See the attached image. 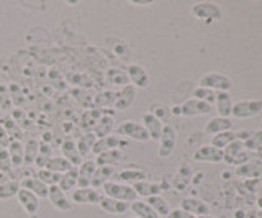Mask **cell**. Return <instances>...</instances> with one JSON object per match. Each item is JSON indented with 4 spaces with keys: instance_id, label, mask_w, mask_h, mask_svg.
Wrapping results in <instances>:
<instances>
[{
    "instance_id": "33",
    "label": "cell",
    "mask_w": 262,
    "mask_h": 218,
    "mask_svg": "<svg viewBox=\"0 0 262 218\" xmlns=\"http://www.w3.org/2000/svg\"><path fill=\"white\" fill-rule=\"evenodd\" d=\"M118 181L121 184H126V185H133L139 181H144V172L139 171V169H123V171L118 172Z\"/></svg>"
},
{
    "instance_id": "34",
    "label": "cell",
    "mask_w": 262,
    "mask_h": 218,
    "mask_svg": "<svg viewBox=\"0 0 262 218\" xmlns=\"http://www.w3.org/2000/svg\"><path fill=\"white\" fill-rule=\"evenodd\" d=\"M7 151H8V156H10L13 167L23 166V144H21V141L12 140L10 144L7 146Z\"/></svg>"
},
{
    "instance_id": "2",
    "label": "cell",
    "mask_w": 262,
    "mask_h": 218,
    "mask_svg": "<svg viewBox=\"0 0 262 218\" xmlns=\"http://www.w3.org/2000/svg\"><path fill=\"white\" fill-rule=\"evenodd\" d=\"M115 135L117 136H126V138L139 141V143H146L149 141V135L144 130V126L133 120H126V122H121L117 128H115Z\"/></svg>"
},
{
    "instance_id": "14",
    "label": "cell",
    "mask_w": 262,
    "mask_h": 218,
    "mask_svg": "<svg viewBox=\"0 0 262 218\" xmlns=\"http://www.w3.org/2000/svg\"><path fill=\"white\" fill-rule=\"evenodd\" d=\"M48 199L53 204L54 208H57L59 212H68L72 208V202L68 199V195L57 187V185H51L48 190Z\"/></svg>"
},
{
    "instance_id": "53",
    "label": "cell",
    "mask_w": 262,
    "mask_h": 218,
    "mask_svg": "<svg viewBox=\"0 0 262 218\" xmlns=\"http://www.w3.org/2000/svg\"><path fill=\"white\" fill-rule=\"evenodd\" d=\"M131 218H138V216H131Z\"/></svg>"
},
{
    "instance_id": "13",
    "label": "cell",
    "mask_w": 262,
    "mask_h": 218,
    "mask_svg": "<svg viewBox=\"0 0 262 218\" xmlns=\"http://www.w3.org/2000/svg\"><path fill=\"white\" fill-rule=\"evenodd\" d=\"M141 125L144 126V130L147 132V135H149V140L159 141L161 135H162V128H164L162 120H159L158 117H154L151 112H147V114H144L143 118H141Z\"/></svg>"
},
{
    "instance_id": "1",
    "label": "cell",
    "mask_w": 262,
    "mask_h": 218,
    "mask_svg": "<svg viewBox=\"0 0 262 218\" xmlns=\"http://www.w3.org/2000/svg\"><path fill=\"white\" fill-rule=\"evenodd\" d=\"M103 197H108V199H115V200H120V202H126V204H131V202L138 200L136 192L133 190L131 185L126 184H121V182H113L108 181L103 187H102Z\"/></svg>"
},
{
    "instance_id": "43",
    "label": "cell",
    "mask_w": 262,
    "mask_h": 218,
    "mask_svg": "<svg viewBox=\"0 0 262 218\" xmlns=\"http://www.w3.org/2000/svg\"><path fill=\"white\" fill-rule=\"evenodd\" d=\"M12 161H10V156H8V151L7 148H0V172L4 174H12Z\"/></svg>"
},
{
    "instance_id": "51",
    "label": "cell",
    "mask_w": 262,
    "mask_h": 218,
    "mask_svg": "<svg viewBox=\"0 0 262 218\" xmlns=\"http://www.w3.org/2000/svg\"><path fill=\"white\" fill-rule=\"evenodd\" d=\"M196 218H216V216H211V215H203V216H196Z\"/></svg>"
},
{
    "instance_id": "4",
    "label": "cell",
    "mask_w": 262,
    "mask_h": 218,
    "mask_svg": "<svg viewBox=\"0 0 262 218\" xmlns=\"http://www.w3.org/2000/svg\"><path fill=\"white\" fill-rule=\"evenodd\" d=\"M192 15L195 18L203 20V21H218L223 13L221 9L213 2H199L192 5Z\"/></svg>"
},
{
    "instance_id": "32",
    "label": "cell",
    "mask_w": 262,
    "mask_h": 218,
    "mask_svg": "<svg viewBox=\"0 0 262 218\" xmlns=\"http://www.w3.org/2000/svg\"><path fill=\"white\" fill-rule=\"evenodd\" d=\"M97 141V136L94 133H85V135H82L80 138L76 141V146H77V151H79V155L82 156V159H85L90 152H92V146H94V143Z\"/></svg>"
},
{
    "instance_id": "24",
    "label": "cell",
    "mask_w": 262,
    "mask_h": 218,
    "mask_svg": "<svg viewBox=\"0 0 262 218\" xmlns=\"http://www.w3.org/2000/svg\"><path fill=\"white\" fill-rule=\"evenodd\" d=\"M113 128H115V118L110 115H102L97 120L92 133L97 136V140H100L105 138V136H110L113 133Z\"/></svg>"
},
{
    "instance_id": "40",
    "label": "cell",
    "mask_w": 262,
    "mask_h": 218,
    "mask_svg": "<svg viewBox=\"0 0 262 218\" xmlns=\"http://www.w3.org/2000/svg\"><path fill=\"white\" fill-rule=\"evenodd\" d=\"M51 146L46 141H39V151H38V158L35 161V166H38L39 169H43L45 164L51 159Z\"/></svg>"
},
{
    "instance_id": "37",
    "label": "cell",
    "mask_w": 262,
    "mask_h": 218,
    "mask_svg": "<svg viewBox=\"0 0 262 218\" xmlns=\"http://www.w3.org/2000/svg\"><path fill=\"white\" fill-rule=\"evenodd\" d=\"M106 79H108V82H112L113 85H120L121 89L129 85V79L126 76V72L117 68L106 71Z\"/></svg>"
},
{
    "instance_id": "35",
    "label": "cell",
    "mask_w": 262,
    "mask_h": 218,
    "mask_svg": "<svg viewBox=\"0 0 262 218\" xmlns=\"http://www.w3.org/2000/svg\"><path fill=\"white\" fill-rule=\"evenodd\" d=\"M71 167H72V164L68 159H64L62 156H56V158L49 159L43 169H48V171L56 172V174H64V172H68Z\"/></svg>"
},
{
    "instance_id": "7",
    "label": "cell",
    "mask_w": 262,
    "mask_h": 218,
    "mask_svg": "<svg viewBox=\"0 0 262 218\" xmlns=\"http://www.w3.org/2000/svg\"><path fill=\"white\" fill-rule=\"evenodd\" d=\"M223 161L226 164H244L248 161V152L244 149L243 140H236L223 149Z\"/></svg>"
},
{
    "instance_id": "29",
    "label": "cell",
    "mask_w": 262,
    "mask_h": 218,
    "mask_svg": "<svg viewBox=\"0 0 262 218\" xmlns=\"http://www.w3.org/2000/svg\"><path fill=\"white\" fill-rule=\"evenodd\" d=\"M77 167H71L68 172L61 174V179H59V184H57V187H59L64 193L66 192H71L77 187Z\"/></svg>"
},
{
    "instance_id": "30",
    "label": "cell",
    "mask_w": 262,
    "mask_h": 218,
    "mask_svg": "<svg viewBox=\"0 0 262 218\" xmlns=\"http://www.w3.org/2000/svg\"><path fill=\"white\" fill-rule=\"evenodd\" d=\"M121 158H123V152L120 149H110V151L100 152V155L95 158V164L97 167H103V166L115 167V164H117Z\"/></svg>"
},
{
    "instance_id": "26",
    "label": "cell",
    "mask_w": 262,
    "mask_h": 218,
    "mask_svg": "<svg viewBox=\"0 0 262 218\" xmlns=\"http://www.w3.org/2000/svg\"><path fill=\"white\" fill-rule=\"evenodd\" d=\"M215 105H216V110H218V117H223V118L231 117L233 100H231L229 92H216Z\"/></svg>"
},
{
    "instance_id": "31",
    "label": "cell",
    "mask_w": 262,
    "mask_h": 218,
    "mask_svg": "<svg viewBox=\"0 0 262 218\" xmlns=\"http://www.w3.org/2000/svg\"><path fill=\"white\" fill-rule=\"evenodd\" d=\"M237 140V133H234V132H223V133H218V135H213L211 136V141H210V144L213 148H216V149H221L223 151L228 144H231L233 141H236Z\"/></svg>"
},
{
    "instance_id": "17",
    "label": "cell",
    "mask_w": 262,
    "mask_h": 218,
    "mask_svg": "<svg viewBox=\"0 0 262 218\" xmlns=\"http://www.w3.org/2000/svg\"><path fill=\"white\" fill-rule=\"evenodd\" d=\"M135 99H136V89L129 84L126 87H123L120 92H117V102H115L113 107L118 112H125L133 105Z\"/></svg>"
},
{
    "instance_id": "21",
    "label": "cell",
    "mask_w": 262,
    "mask_h": 218,
    "mask_svg": "<svg viewBox=\"0 0 262 218\" xmlns=\"http://www.w3.org/2000/svg\"><path fill=\"white\" fill-rule=\"evenodd\" d=\"M120 136L117 135H110V136H105V138H100L94 143L92 146V152L95 156H98L100 152L105 151H110V149H118L120 148Z\"/></svg>"
},
{
    "instance_id": "10",
    "label": "cell",
    "mask_w": 262,
    "mask_h": 218,
    "mask_svg": "<svg viewBox=\"0 0 262 218\" xmlns=\"http://www.w3.org/2000/svg\"><path fill=\"white\" fill-rule=\"evenodd\" d=\"M102 193L89 187V189H76L72 190V202L74 204H79V205H98L102 200Z\"/></svg>"
},
{
    "instance_id": "36",
    "label": "cell",
    "mask_w": 262,
    "mask_h": 218,
    "mask_svg": "<svg viewBox=\"0 0 262 218\" xmlns=\"http://www.w3.org/2000/svg\"><path fill=\"white\" fill-rule=\"evenodd\" d=\"M146 202H147V205H149L154 210V212L159 215V218L161 216L167 218V215L170 212V207H169V202L166 199H162L161 195H154V197L146 199Z\"/></svg>"
},
{
    "instance_id": "11",
    "label": "cell",
    "mask_w": 262,
    "mask_h": 218,
    "mask_svg": "<svg viewBox=\"0 0 262 218\" xmlns=\"http://www.w3.org/2000/svg\"><path fill=\"white\" fill-rule=\"evenodd\" d=\"M193 161L196 163H211L216 164L223 161V151L213 148L211 144H203L199 149L193 152Z\"/></svg>"
},
{
    "instance_id": "8",
    "label": "cell",
    "mask_w": 262,
    "mask_h": 218,
    "mask_svg": "<svg viewBox=\"0 0 262 218\" xmlns=\"http://www.w3.org/2000/svg\"><path fill=\"white\" fill-rule=\"evenodd\" d=\"M180 107V117H200V115H208L213 110V105L205 103L199 99H188L185 100Z\"/></svg>"
},
{
    "instance_id": "50",
    "label": "cell",
    "mask_w": 262,
    "mask_h": 218,
    "mask_svg": "<svg viewBox=\"0 0 262 218\" xmlns=\"http://www.w3.org/2000/svg\"><path fill=\"white\" fill-rule=\"evenodd\" d=\"M234 218H246L244 212H241V210H237V212H234Z\"/></svg>"
},
{
    "instance_id": "5",
    "label": "cell",
    "mask_w": 262,
    "mask_h": 218,
    "mask_svg": "<svg viewBox=\"0 0 262 218\" xmlns=\"http://www.w3.org/2000/svg\"><path fill=\"white\" fill-rule=\"evenodd\" d=\"M262 112V100H241L233 103L231 117L234 118H252Z\"/></svg>"
},
{
    "instance_id": "12",
    "label": "cell",
    "mask_w": 262,
    "mask_h": 218,
    "mask_svg": "<svg viewBox=\"0 0 262 218\" xmlns=\"http://www.w3.org/2000/svg\"><path fill=\"white\" fill-rule=\"evenodd\" d=\"M97 169L95 161L92 159H84L82 164L77 167V187L79 189H89L90 187V181H92L94 172Z\"/></svg>"
},
{
    "instance_id": "38",
    "label": "cell",
    "mask_w": 262,
    "mask_h": 218,
    "mask_svg": "<svg viewBox=\"0 0 262 218\" xmlns=\"http://www.w3.org/2000/svg\"><path fill=\"white\" fill-rule=\"evenodd\" d=\"M243 144L246 151H259L262 148V130L249 133L243 141Z\"/></svg>"
},
{
    "instance_id": "46",
    "label": "cell",
    "mask_w": 262,
    "mask_h": 218,
    "mask_svg": "<svg viewBox=\"0 0 262 218\" xmlns=\"http://www.w3.org/2000/svg\"><path fill=\"white\" fill-rule=\"evenodd\" d=\"M10 141H8V133L4 128V125H0V148H7Z\"/></svg>"
},
{
    "instance_id": "28",
    "label": "cell",
    "mask_w": 262,
    "mask_h": 218,
    "mask_svg": "<svg viewBox=\"0 0 262 218\" xmlns=\"http://www.w3.org/2000/svg\"><path fill=\"white\" fill-rule=\"evenodd\" d=\"M38 151H39V141L35 138H30L23 144V164L27 166L35 164V161L38 158Z\"/></svg>"
},
{
    "instance_id": "20",
    "label": "cell",
    "mask_w": 262,
    "mask_h": 218,
    "mask_svg": "<svg viewBox=\"0 0 262 218\" xmlns=\"http://www.w3.org/2000/svg\"><path fill=\"white\" fill-rule=\"evenodd\" d=\"M115 172V167L113 166H103V167H97L95 172H94V177L92 181H90V187L98 190L102 189L103 185L112 179V176Z\"/></svg>"
},
{
    "instance_id": "44",
    "label": "cell",
    "mask_w": 262,
    "mask_h": 218,
    "mask_svg": "<svg viewBox=\"0 0 262 218\" xmlns=\"http://www.w3.org/2000/svg\"><path fill=\"white\" fill-rule=\"evenodd\" d=\"M117 102V92H103L95 99V103L100 107H113Z\"/></svg>"
},
{
    "instance_id": "3",
    "label": "cell",
    "mask_w": 262,
    "mask_h": 218,
    "mask_svg": "<svg viewBox=\"0 0 262 218\" xmlns=\"http://www.w3.org/2000/svg\"><path fill=\"white\" fill-rule=\"evenodd\" d=\"M199 87L210 89L213 92H229V89L233 87L231 79L220 72H208L203 74L199 80Z\"/></svg>"
},
{
    "instance_id": "6",
    "label": "cell",
    "mask_w": 262,
    "mask_h": 218,
    "mask_svg": "<svg viewBox=\"0 0 262 218\" xmlns=\"http://www.w3.org/2000/svg\"><path fill=\"white\" fill-rule=\"evenodd\" d=\"M176 144H177V133L174 130V126L164 125L162 135H161V138H159V151H158L159 158H162V159L169 158L172 152H174Z\"/></svg>"
},
{
    "instance_id": "23",
    "label": "cell",
    "mask_w": 262,
    "mask_h": 218,
    "mask_svg": "<svg viewBox=\"0 0 262 218\" xmlns=\"http://www.w3.org/2000/svg\"><path fill=\"white\" fill-rule=\"evenodd\" d=\"M233 128V123L229 118H223V117H215L211 118L210 122L205 125V133L207 135H218L223 132H229Z\"/></svg>"
},
{
    "instance_id": "15",
    "label": "cell",
    "mask_w": 262,
    "mask_h": 218,
    "mask_svg": "<svg viewBox=\"0 0 262 218\" xmlns=\"http://www.w3.org/2000/svg\"><path fill=\"white\" fill-rule=\"evenodd\" d=\"M16 199H18L20 205L25 208V212H27L30 216H35L38 213V210H39V199L35 195V193H31L27 189H20L18 193H16Z\"/></svg>"
},
{
    "instance_id": "18",
    "label": "cell",
    "mask_w": 262,
    "mask_h": 218,
    "mask_svg": "<svg viewBox=\"0 0 262 218\" xmlns=\"http://www.w3.org/2000/svg\"><path fill=\"white\" fill-rule=\"evenodd\" d=\"M20 187L30 190L31 193H35L38 199H48L49 187L45 182H41L38 177H25V179H21V182H20Z\"/></svg>"
},
{
    "instance_id": "42",
    "label": "cell",
    "mask_w": 262,
    "mask_h": 218,
    "mask_svg": "<svg viewBox=\"0 0 262 218\" xmlns=\"http://www.w3.org/2000/svg\"><path fill=\"white\" fill-rule=\"evenodd\" d=\"M36 177H38L41 182H45L48 187H51V185H57V184H59L61 174L51 172V171H48V169H39Z\"/></svg>"
},
{
    "instance_id": "19",
    "label": "cell",
    "mask_w": 262,
    "mask_h": 218,
    "mask_svg": "<svg viewBox=\"0 0 262 218\" xmlns=\"http://www.w3.org/2000/svg\"><path fill=\"white\" fill-rule=\"evenodd\" d=\"M133 187V190L136 192L138 197H144V199H149V197H154V195H159L162 187L159 184L156 182H147L146 179L144 181H139L136 184L131 185Z\"/></svg>"
},
{
    "instance_id": "47",
    "label": "cell",
    "mask_w": 262,
    "mask_h": 218,
    "mask_svg": "<svg viewBox=\"0 0 262 218\" xmlns=\"http://www.w3.org/2000/svg\"><path fill=\"white\" fill-rule=\"evenodd\" d=\"M151 114L161 120V118H164V117H167V115H169V112H167V108H164V107H158L156 110H152Z\"/></svg>"
},
{
    "instance_id": "39",
    "label": "cell",
    "mask_w": 262,
    "mask_h": 218,
    "mask_svg": "<svg viewBox=\"0 0 262 218\" xmlns=\"http://www.w3.org/2000/svg\"><path fill=\"white\" fill-rule=\"evenodd\" d=\"M20 189H21L20 182H16V181L0 184V200H8L12 197H16V193H18Z\"/></svg>"
},
{
    "instance_id": "9",
    "label": "cell",
    "mask_w": 262,
    "mask_h": 218,
    "mask_svg": "<svg viewBox=\"0 0 262 218\" xmlns=\"http://www.w3.org/2000/svg\"><path fill=\"white\" fill-rule=\"evenodd\" d=\"M125 72L129 79V84L135 89H147L149 87L151 79H149V74H147V71L143 66H139V64H128Z\"/></svg>"
},
{
    "instance_id": "25",
    "label": "cell",
    "mask_w": 262,
    "mask_h": 218,
    "mask_svg": "<svg viewBox=\"0 0 262 218\" xmlns=\"http://www.w3.org/2000/svg\"><path fill=\"white\" fill-rule=\"evenodd\" d=\"M100 208L106 213H113V215H121L129 210V204L126 202H120V200H115V199H108V197H102L100 200Z\"/></svg>"
},
{
    "instance_id": "45",
    "label": "cell",
    "mask_w": 262,
    "mask_h": 218,
    "mask_svg": "<svg viewBox=\"0 0 262 218\" xmlns=\"http://www.w3.org/2000/svg\"><path fill=\"white\" fill-rule=\"evenodd\" d=\"M167 218H196V216L192 215V213H188V212H185V210H182V208L179 207V208H170Z\"/></svg>"
},
{
    "instance_id": "16",
    "label": "cell",
    "mask_w": 262,
    "mask_h": 218,
    "mask_svg": "<svg viewBox=\"0 0 262 218\" xmlns=\"http://www.w3.org/2000/svg\"><path fill=\"white\" fill-rule=\"evenodd\" d=\"M180 208L185 210V212L192 213L195 216H203V215H210V207L207 205V202H203L202 199H195V197H188L180 202Z\"/></svg>"
},
{
    "instance_id": "49",
    "label": "cell",
    "mask_w": 262,
    "mask_h": 218,
    "mask_svg": "<svg viewBox=\"0 0 262 218\" xmlns=\"http://www.w3.org/2000/svg\"><path fill=\"white\" fill-rule=\"evenodd\" d=\"M172 115H176V117H180V107L179 105H176V107H172V112H170Z\"/></svg>"
},
{
    "instance_id": "48",
    "label": "cell",
    "mask_w": 262,
    "mask_h": 218,
    "mask_svg": "<svg viewBox=\"0 0 262 218\" xmlns=\"http://www.w3.org/2000/svg\"><path fill=\"white\" fill-rule=\"evenodd\" d=\"M131 4H135V5H141V7H144V5H152L154 2L152 0H133Z\"/></svg>"
},
{
    "instance_id": "52",
    "label": "cell",
    "mask_w": 262,
    "mask_h": 218,
    "mask_svg": "<svg viewBox=\"0 0 262 218\" xmlns=\"http://www.w3.org/2000/svg\"><path fill=\"white\" fill-rule=\"evenodd\" d=\"M256 216H257V218H262V208L259 210V212H257V215H256Z\"/></svg>"
},
{
    "instance_id": "27",
    "label": "cell",
    "mask_w": 262,
    "mask_h": 218,
    "mask_svg": "<svg viewBox=\"0 0 262 218\" xmlns=\"http://www.w3.org/2000/svg\"><path fill=\"white\" fill-rule=\"evenodd\" d=\"M129 210L135 213V216L138 218H159V215L154 212V210L147 205L146 200H135L129 204Z\"/></svg>"
},
{
    "instance_id": "41",
    "label": "cell",
    "mask_w": 262,
    "mask_h": 218,
    "mask_svg": "<svg viewBox=\"0 0 262 218\" xmlns=\"http://www.w3.org/2000/svg\"><path fill=\"white\" fill-rule=\"evenodd\" d=\"M193 99H199L205 103H210L213 105L215 103V99H216V92L210 91V89H205V87H196L193 89Z\"/></svg>"
},
{
    "instance_id": "22",
    "label": "cell",
    "mask_w": 262,
    "mask_h": 218,
    "mask_svg": "<svg viewBox=\"0 0 262 218\" xmlns=\"http://www.w3.org/2000/svg\"><path fill=\"white\" fill-rule=\"evenodd\" d=\"M61 151H62V158L68 159L69 163L72 164V167H79L82 164V161H84V159H82V156L79 155L76 143H74L72 140H66L61 144Z\"/></svg>"
}]
</instances>
